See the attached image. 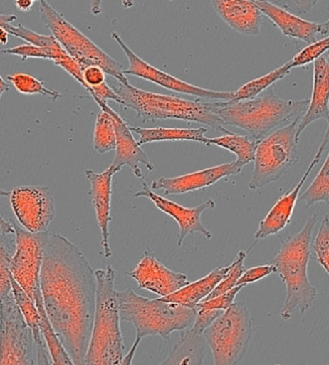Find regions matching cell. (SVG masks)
Segmentation results:
<instances>
[{
	"mask_svg": "<svg viewBox=\"0 0 329 365\" xmlns=\"http://www.w3.org/2000/svg\"><path fill=\"white\" fill-rule=\"evenodd\" d=\"M41 290L48 320L75 365H84L96 313L97 279L80 247L48 234Z\"/></svg>",
	"mask_w": 329,
	"mask_h": 365,
	"instance_id": "obj_1",
	"label": "cell"
},
{
	"mask_svg": "<svg viewBox=\"0 0 329 365\" xmlns=\"http://www.w3.org/2000/svg\"><path fill=\"white\" fill-rule=\"evenodd\" d=\"M309 103L310 99H282L273 87H269L253 99L213 102V110L224 126L239 128L255 140L261 141L276 130L301 120Z\"/></svg>",
	"mask_w": 329,
	"mask_h": 365,
	"instance_id": "obj_2",
	"label": "cell"
},
{
	"mask_svg": "<svg viewBox=\"0 0 329 365\" xmlns=\"http://www.w3.org/2000/svg\"><path fill=\"white\" fill-rule=\"evenodd\" d=\"M319 220L313 214L298 233L281 240V247L271 260L276 272L286 286V299L281 309L283 320H289L298 309L306 312L314 304L318 291L308 277V265L312 255V234Z\"/></svg>",
	"mask_w": 329,
	"mask_h": 365,
	"instance_id": "obj_3",
	"label": "cell"
},
{
	"mask_svg": "<svg viewBox=\"0 0 329 365\" xmlns=\"http://www.w3.org/2000/svg\"><path fill=\"white\" fill-rule=\"evenodd\" d=\"M97 279L96 313L84 365H122L125 356L123 334L113 266L95 271Z\"/></svg>",
	"mask_w": 329,
	"mask_h": 365,
	"instance_id": "obj_4",
	"label": "cell"
},
{
	"mask_svg": "<svg viewBox=\"0 0 329 365\" xmlns=\"http://www.w3.org/2000/svg\"><path fill=\"white\" fill-rule=\"evenodd\" d=\"M113 89L121 98V106L135 111L141 121L183 120L206 125L217 132H230L221 119L214 113L213 102L190 101L172 95L154 93L137 88L130 83H119Z\"/></svg>",
	"mask_w": 329,
	"mask_h": 365,
	"instance_id": "obj_5",
	"label": "cell"
},
{
	"mask_svg": "<svg viewBox=\"0 0 329 365\" xmlns=\"http://www.w3.org/2000/svg\"><path fill=\"white\" fill-rule=\"evenodd\" d=\"M121 320L132 323L137 331L135 339L160 336L169 340L174 331L192 329L197 320V309L140 296L132 289L117 290Z\"/></svg>",
	"mask_w": 329,
	"mask_h": 365,
	"instance_id": "obj_6",
	"label": "cell"
},
{
	"mask_svg": "<svg viewBox=\"0 0 329 365\" xmlns=\"http://www.w3.org/2000/svg\"><path fill=\"white\" fill-rule=\"evenodd\" d=\"M39 2L38 14L41 21L51 30V35L56 38L69 56L80 65L81 70L97 65L102 67L107 75L115 78L119 83H130L124 73L125 70L121 62L108 56L93 41L90 40L80 30L68 21L63 14L54 9L48 2L45 0Z\"/></svg>",
	"mask_w": 329,
	"mask_h": 365,
	"instance_id": "obj_7",
	"label": "cell"
},
{
	"mask_svg": "<svg viewBox=\"0 0 329 365\" xmlns=\"http://www.w3.org/2000/svg\"><path fill=\"white\" fill-rule=\"evenodd\" d=\"M213 355L214 365H236L249 350L251 315L244 302H235L202 334Z\"/></svg>",
	"mask_w": 329,
	"mask_h": 365,
	"instance_id": "obj_8",
	"label": "cell"
},
{
	"mask_svg": "<svg viewBox=\"0 0 329 365\" xmlns=\"http://www.w3.org/2000/svg\"><path fill=\"white\" fill-rule=\"evenodd\" d=\"M293 122L276 130L258 144L254 168L249 184L250 190L268 186L280 178L298 160V126Z\"/></svg>",
	"mask_w": 329,
	"mask_h": 365,
	"instance_id": "obj_9",
	"label": "cell"
},
{
	"mask_svg": "<svg viewBox=\"0 0 329 365\" xmlns=\"http://www.w3.org/2000/svg\"><path fill=\"white\" fill-rule=\"evenodd\" d=\"M1 301V365H38L33 332L19 307L13 290Z\"/></svg>",
	"mask_w": 329,
	"mask_h": 365,
	"instance_id": "obj_10",
	"label": "cell"
},
{
	"mask_svg": "<svg viewBox=\"0 0 329 365\" xmlns=\"http://www.w3.org/2000/svg\"><path fill=\"white\" fill-rule=\"evenodd\" d=\"M15 230L17 232V250L11 263V274L34 302L42 295L41 271L48 233H30L16 223Z\"/></svg>",
	"mask_w": 329,
	"mask_h": 365,
	"instance_id": "obj_11",
	"label": "cell"
},
{
	"mask_svg": "<svg viewBox=\"0 0 329 365\" xmlns=\"http://www.w3.org/2000/svg\"><path fill=\"white\" fill-rule=\"evenodd\" d=\"M1 29L6 30L8 34L26 42L17 47L2 50V53L21 57L23 61L29 58L51 60L54 65L70 73L75 80L81 78L80 65L69 56L53 35L37 34L21 24H18L16 26L11 24H5Z\"/></svg>",
	"mask_w": 329,
	"mask_h": 365,
	"instance_id": "obj_12",
	"label": "cell"
},
{
	"mask_svg": "<svg viewBox=\"0 0 329 365\" xmlns=\"http://www.w3.org/2000/svg\"><path fill=\"white\" fill-rule=\"evenodd\" d=\"M7 195L14 215L24 230L34 234L48 232L56 216V205L47 187H17Z\"/></svg>",
	"mask_w": 329,
	"mask_h": 365,
	"instance_id": "obj_13",
	"label": "cell"
},
{
	"mask_svg": "<svg viewBox=\"0 0 329 365\" xmlns=\"http://www.w3.org/2000/svg\"><path fill=\"white\" fill-rule=\"evenodd\" d=\"M111 37L116 41L129 60V68L124 71L125 75L143 78V80L157 84L163 88L170 90V91L176 92V93L190 95V96L201 98V99L216 101H216L229 102L234 99V92L216 91V90L202 88V87L193 86L187 81L179 80L164 71L157 69L153 65L146 62L145 60L140 58L122 40L118 34L113 32Z\"/></svg>",
	"mask_w": 329,
	"mask_h": 365,
	"instance_id": "obj_14",
	"label": "cell"
},
{
	"mask_svg": "<svg viewBox=\"0 0 329 365\" xmlns=\"http://www.w3.org/2000/svg\"><path fill=\"white\" fill-rule=\"evenodd\" d=\"M140 182L141 190L133 196L137 198H148L157 209L176 220L179 225L178 242H177L178 247H182L184 239L190 234L200 233L207 239H211L213 237L212 231L207 230L201 222L203 212L216 207V202L213 200H206L205 202L193 207V208H187V207L179 205L172 200H167L164 196L155 193L147 185L145 180H141Z\"/></svg>",
	"mask_w": 329,
	"mask_h": 365,
	"instance_id": "obj_15",
	"label": "cell"
},
{
	"mask_svg": "<svg viewBox=\"0 0 329 365\" xmlns=\"http://www.w3.org/2000/svg\"><path fill=\"white\" fill-rule=\"evenodd\" d=\"M127 276L137 282L138 287L164 298L189 284L187 274L167 268L147 249L137 267L127 272Z\"/></svg>",
	"mask_w": 329,
	"mask_h": 365,
	"instance_id": "obj_16",
	"label": "cell"
},
{
	"mask_svg": "<svg viewBox=\"0 0 329 365\" xmlns=\"http://www.w3.org/2000/svg\"><path fill=\"white\" fill-rule=\"evenodd\" d=\"M98 106L100 110H107L113 116L114 124L116 128L117 145L115 158H114L113 165L117 173L122 170L124 166H129L133 174L138 179L145 180L141 165L145 166L147 170L152 171L155 170V165L148 155L141 149L138 141L135 140L132 135L130 126L115 110H113L108 103L97 101Z\"/></svg>",
	"mask_w": 329,
	"mask_h": 365,
	"instance_id": "obj_17",
	"label": "cell"
},
{
	"mask_svg": "<svg viewBox=\"0 0 329 365\" xmlns=\"http://www.w3.org/2000/svg\"><path fill=\"white\" fill-rule=\"evenodd\" d=\"M241 173L236 162L223 163V165L184 174V175L160 177L152 182L151 189L160 190L165 195H184V193L213 186L221 179L236 175Z\"/></svg>",
	"mask_w": 329,
	"mask_h": 365,
	"instance_id": "obj_18",
	"label": "cell"
},
{
	"mask_svg": "<svg viewBox=\"0 0 329 365\" xmlns=\"http://www.w3.org/2000/svg\"><path fill=\"white\" fill-rule=\"evenodd\" d=\"M256 2L263 15L273 21L285 36L303 41L308 45L319 41V35L329 36L328 21L323 24L313 23L277 6L273 1L256 0Z\"/></svg>",
	"mask_w": 329,
	"mask_h": 365,
	"instance_id": "obj_19",
	"label": "cell"
},
{
	"mask_svg": "<svg viewBox=\"0 0 329 365\" xmlns=\"http://www.w3.org/2000/svg\"><path fill=\"white\" fill-rule=\"evenodd\" d=\"M117 171L113 165L100 173L91 170H87L84 173L91 186L89 195L91 196L92 205L96 212L98 225L102 232V247L105 258H110L113 255L110 245V222L113 179Z\"/></svg>",
	"mask_w": 329,
	"mask_h": 365,
	"instance_id": "obj_20",
	"label": "cell"
},
{
	"mask_svg": "<svg viewBox=\"0 0 329 365\" xmlns=\"http://www.w3.org/2000/svg\"><path fill=\"white\" fill-rule=\"evenodd\" d=\"M319 158L315 155L313 158L311 163H310L308 168L303 173V177L292 190L285 193L281 196L277 202L274 204L273 208L269 210L265 219L260 222L259 228L255 233L254 238L256 240H262L271 235H276L282 230H284L289 225L291 219L295 211L296 201H298V196L301 195V190H303L304 182L308 179L310 174H311L313 168L318 165L320 160Z\"/></svg>",
	"mask_w": 329,
	"mask_h": 365,
	"instance_id": "obj_21",
	"label": "cell"
},
{
	"mask_svg": "<svg viewBox=\"0 0 329 365\" xmlns=\"http://www.w3.org/2000/svg\"><path fill=\"white\" fill-rule=\"evenodd\" d=\"M212 5L219 17L239 34L249 36L260 34L263 14L256 0H214Z\"/></svg>",
	"mask_w": 329,
	"mask_h": 365,
	"instance_id": "obj_22",
	"label": "cell"
},
{
	"mask_svg": "<svg viewBox=\"0 0 329 365\" xmlns=\"http://www.w3.org/2000/svg\"><path fill=\"white\" fill-rule=\"evenodd\" d=\"M314 81L309 106L298 126V140L301 133L318 120H329V61L325 56L314 62Z\"/></svg>",
	"mask_w": 329,
	"mask_h": 365,
	"instance_id": "obj_23",
	"label": "cell"
},
{
	"mask_svg": "<svg viewBox=\"0 0 329 365\" xmlns=\"http://www.w3.org/2000/svg\"><path fill=\"white\" fill-rule=\"evenodd\" d=\"M232 268L233 263L214 269L202 279L190 282L189 285L177 291L176 293L171 294L164 298H159V299L162 302H173V304H182V306L190 307V309H195L197 304H199L201 302L213 293L219 283L229 274Z\"/></svg>",
	"mask_w": 329,
	"mask_h": 365,
	"instance_id": "obj_24",
	"label": "cell"
},
{
	"mask_svg": "<svg viewBox=\"0 0 329 365\" xmlns=\"http://www.w3.org/2000/svg\"><path fill=\"white\" fill-rule=\"evenodd\" d=\"M206 341L192 329L182 332L169 355L159 365H203Z\"/></svg>",
	"mask_w": 329,
	"mask_h": 365,
	"instance_id": "obj_25",
	"label": "cell"
},
{
	"mask_svg": "<svg viewBox=\"0 0 329 365\" xmlns=\"http://www.w3.org/2000/svg\"><path fill=\"white\" fill-rule=\"evenodd\" d=\"M132 132L140 135L138 143L144 144L159 143V141H195L208 145L209 138H207V128L198 129H179V128H142L130 127Z\"/></svg>",
	"mask_w": 329,
	"mask_h": 365,
	"instance_id": "obj_26",
	"label": "cell"
},
{
	"mask_svg": "<svg viewBox=\"0 0 329 365\" xmlns=\"http://www.w3.org/2000/svg\"><path fill=\"white\" fill-rule=\"evenodd\" d=\"M260 141L255 140L249 135H241L229 132L217 138H209L208 145L221 147L232 152L236 156L235 160L239 170H243L244 166L250 162H254L255 154Z\"/></svg>",
	"mask_w": 329,
	"mask_h": 365,
	"instance_id": "obj_27",
	"label": "cell"
},
{
	"mask_svg": "<svg viewBox=\"0 0 329 365\" xmlns=\"http://www.w3.org/2000/svg\"><path fill=\"white\" fill-rule=\"evenodd\" d=\"M0 282L11 279L10 266L17 250V232L15 222L2 217L0 220Z\"/></svg>",
	"mask_w": 329,
	"mask_h": 365,
	"instance_id": "obj_28",
	"label": "cell"
},
{
	"mask_svg": "<svg viewBox=\"0 0 329 365\" xmlns=\"http://www.w3.org/2000/svg\"><path fill=\"white\" fill-rule=\"evenodd\" d=\"M290 72L289 63L287 62L283 66L271 71L263 77L249 81L243 86L239 87L236 92H234L233 102H241V101L250 100L259 96L269 87L273 86V84L286 77Z\"/></svg>",
	"mask_w": 329,
	"mask_h": 365,
	"instance_id": "obj_29",
	"label": "cell"
},
{
	"mask_svg": "<svg viewBox=\"0 0 329 365\" xmlns=\"http://www.w3.org/2000/svg\"><path fill=\"white\" fill-rule=\"evenodd\" d=\"M38 312L41 315V329H42L43 336L47 342L48 353H50L51 361L53 365H75L72 358L68 354L66 349L60 342L58 336L51 327L50 320H48L47 312H46L43 299L35 302Z\"/></svg>",
	"mask_w": 329,
	"mask_h": 365,
	"instance_id": "obj_30",
	"label": "cell"
},
{
	"mask_svg": "<svg viewBox=\"0 0 329 365\" xmlns=\"http://www.w3.org/2000/svg\"><path fill=\"white\" fill-rule=\"evenodd\" d=\"M93 145L98 153L105 154L116 149L117 135L113 116L107 110L98 114L94 128Z\"/></svg>",
	"mask_w": 329,
	"mask_h": 365,
	"instance_id": "obj_31",
	"label": "cell"
},
{
	"mask_svg": "<svg viewBox=\"0 0 329 365\" xmlns=\"http://www.w3.org/2000/svg\"><path fill=\"white\" fill-rule=\"evenodd\" d=\"M6 78L15 87L19 93L42 95V96L48 98L53 102H56L62 97L61 93L57 90L47 88L43 81H40L39 78H35L29 73H15L13 75L7 76Z\"/></svg>",
	"mask_w": 329,
	"mask_h": 365,
	"instance_id": "obj_32",
	"label": "cell"
},
{
	"mask_svg": "<svg viewBox=\"0 0 329 365\" xmlns=\"http://www.w3.org/2000/svg\"><path fill=\"white\" fill-rule=\"evenodd\" d=\"M306 207L318 203L329 204V152L322 168L301 197Z\"/></svg>",
	"mask_w": 329,
	"mask_h": 365,
	"instance_id": "obj_33",
	"label": "cell"
},
{
	"mask_svg": "<svg viewBox=\"0 0 329 365\" xmlns=\"http://www.w3.org/2000/svg\"><path fill=\"white\" fill-rule=\"evenodd\" d=\"M11 282H12L14 297H15L16 302H17L18 306L20 307L24 318H26L30 329L39 328L41 327V315L33 299L27 295L26 291L18 284L13 277H11Z\"/></svg>",
	"mask_w": 329,
	"mask_h": 365,
	"instance_id": "obj_34",
	"label": "cell"
},
{
	"mask_svg": "<svg viewBox=\"0 0 329 365\" xmlns=\"http://www.w3.org/2000/svg\"><path fill=\"white\" fill-rule=\"evenodd\" d=\"M246 257L247 252H244V250H239L236 259L234 260L233 268L231 269L229 274L223 279V282L219 283V286L213 291V293L208 298L204 299V301L216 298V297L222 295V294L226 293L238 286L239 279H241L244 272H246L244 261H246Z\"/></svg>",
	"mask_w": 329,
	"mask_h": 365,
	"instance_id": "obj_35",
	"label": "cell"
},
{
	"mask_svg": "<svg viewBox=\"0 0 329 365\" xmlns=\"http://www.w3.org/2000/svg\"><path fill=\"white\" fill-rule=\"evenodd\" d=\"M328 51H329V36L307 46L303 50L296 53L290 61H288L290 69L292 70L293 68L303 67L306 65L314 63Z\"/></svg>",
	"mask_w": 329,
	"mask_h": 365,
	"instance_id": "obj_36",
	"label": "cell"
},
{
	"mask_svg": "<svg viewBox=\"0 0 329 365\" xmlns=\"http://www.w3.org/2000/svg\"><path fill=\"white\" fill-rule=\"evenodd\" d=\"M312 249L317 256L318 262L325 269L329 277V216L323 217L322 225L312 244Z\"/></svg>",
	"mask_w": 329,
	"mask_h": 365,
	"instance_id": "obj_37",
	"label": "cell"
},
{
	"mask_svg": "<svg viewBox=\"0 0 329 365\" xmlns=\"http://www.w3.org/2000/svg\"><path fill=\"white\" fill-rule=\"evenodd\" d=\"M246 287L244 285L236 286L232 290L222 294V295L217 296L216 298L208 299V301L201 302L197 304V307L199 309H211V310H221V312H226L228 309L235 304V299L238 294Z\"/></svg>",
	"mask_w": 329,
	"mask_h": 365,
	"instance_id": "obj_38",
	"label": "cell"
},
{
	"mask_svg": "<svg viewBox=\"0 0 329 365\" xmlns=\"http://www.w3.org/2000/svg\"><path fill=\"white\" fill-rule=\"evenodd\" d=\"M105 77H107V73L102 67L93 65V66L85 68L83 70L84 88L90 95H93L100 87L108 83L105 81Z\"/></svg>",
	"mask_w": 329,
	"mask_h": 365,
	"instance_id": "obj_39",
	"label": "cell"
},
{
	"mask_svg": "<svg viewBox=\"0 0 329 365\" xmlns=\"http://www.w3.org/2000/svg\"><path fill=\"white\" fill-rule=\"evenodd\" d=\"M273 272H276V266L273 264H268V265L252 267L249 269H246L243 277H241L238 283V286H246L249 283H254L259 282V280L265 279V277L271 276Z\"/></svg>",
	"mask_w": 329,
	"mask_h": 365,
	"instance_id": "obj_40",
	"label": "cell"
},
{
	"mask_svg": "<svg viewBox=\"0 0 329 365\" xmlns=\"http://www.w3.org/2000/svg\"><path fill=\"white\" fill-rule=\"evenodd\" d=\"M195 309H197V320L192 329L201 336L224 312L221 310L199 309V307H195Z\"/></svg>",
	"mask_w": 329,
	"mask_h": 365,
	"instance_id": "obj_41",
	"label": "cell"
},
{
	"mask_svg": "<svg viewBox=\"0 0 329 365\" xmlns=\"http://www.w3.org/2000/svg\"><path fill=\"white\" fill-rule=\"evenodd\" d=\"M32 332H33L35 344H36L38 365H53L41 327L32 329Z\"/></svg>",
	"mask_w": 329,
	"mask_h": 365,
	"instance_id": "obj_42",
	"label": "cell"
},
{
	"mask_svg": "<svg viewBox=\"0 0 329 365\" xmlns=\"http://www.w3.org/2000/svg\"><path fill=\"white\" fill-rule=\"evenodd\" d=\"M318 1H276L277 6L284 8L285 10L293 11L295 13L306 14L314 8Z\"/></svg>",
	"mask_w": 329,
	"mask_h": 365,
	"instance_id": "obj_43",
	"label": "cell"
},
{
	"mask_svg": "<svg viewBox=\"0 0 329 365\" xmlns=\"http://www.w3.org/2000/svg\"><path fill=\"white\" fill-rule=\"evenodd\" d=\"M141 339H135V343L129 350V352L127 353L126 356H125V359L123 364L122 365H132L133 359H135V353H137L138 345L140 344Z\"/></svg>",
	"mask_w": 329,
	"mask_h": 365,
	"instance_id": "obj_44",
	"label": "cell"
},
{
	"mask_svg": "<svg viewBox=\"0 0 329 365\" xmlns=\"http://www.w3.org/2000/svg\"><path fill=\"white\" fill-rule=\"evenodd\" d=\"M35 2H36L35 0H17V1H15V5L20 12L26 13L31 10Z\"/></svg>",
	"mask_w": 329,
	"mask_h": 365,
	"instance_id": "obj_45",
	"label": "cell"
},
{
	"mask_svg": "<svg viewBox=\"0 0 329 365\" xmlns=\"http://www.w3.org/2000/svg\"><path fill=\"white\" fill-rule=\"evenodd\" d=\"M17 20V17L14 15H0V24H11Z\"/></svg>",
	"mask_w": 329,
	"mask_h": 365,
	"instance_id": "obj_46",
	"label": "cell"
},
{
	"mask_svg": "<svg viewBox=\"0 0 329 365\" xmlns=\"http://www.w3.org/2000/svg\"><path fill=\"white\" fill-rule=\"evenodd\" d=\"M1 80V86H0V96H4L5 92L9 91V86H8V83L4 81V78H0Z\"/></svg>",
	"mask_w": 329,
	"mask_h": 365,
	"instance_id": "obj_47",
	"label": "cell"
},
{
	"mask_svg": "<svg viewBox=\"0 0 329 365\" xmlns=\"http://www.w3.org/2000/svg\"><path fill=\"white\" fill-rule=\"evenodd\" d=\"M8 40H9V34H7L6 30L1 29V34H0V41L2 45H7Z\"/></svg>",
	"mask_w": 329,
	"mask_h": 365,
	"instance_id": "obj_48",
	"label": "cell"
},
{
	"mask_svg": "<svg viewBox=\"0 0 329 365\" xmlns=\"http://www.w3.org/2000/svg\"><path fill=\"white\" fill-rule=\"evenodd\" d=\"M328 61H329V54H328Z\"/></svg>",
	"mask_w": 329,
	"mask_h": 365,
	"instance_id": "obj_49",
	"label": "cell"
},
{
	"mask_svg": "<svg viewBox=\"0 0 329 365\" xmlns=\"http://www.w3.org/2000/svg\"><path fill=\"white\" fill-rule=\"evenodd\" d=\"M276 365H281V364H276Z\"/></svg>",
	"mask_w": 329,
	"mask_h": 365,
	"instance_id": "obj_50",
	"label": "cell"
},
{
	"mask_svg": "<svg viewBox=\"0 0 329 365\" xmlns=\"http://www.w3.org/2000/svg\"><path fill=\"white\" fill-rule=\"evenodd\" d=\"M326 365H329V364H326Z\"/></svg>",
	"mask_w": 329,
	"mask_h": 365,
	"instance_id": "obj_51",
	"label": "cell"
}]
</instances>
